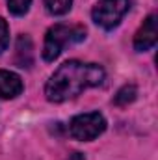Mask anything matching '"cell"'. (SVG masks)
Wrapping results in <instances>:
<instances>
[{
    "instance_id": "6da1fadb",
    "label": "cell",
    "mask_w": 158,
    "mask_h": 160,
    "mask_svg": "<svg viewBox=\"0 0 158 160\" xmlns=\"http://www.w3.org/2000/svg\"><path fill=\"white\" fill-rule=\"evenodd\" d=\"M106 73L97 63H84L78 60H69L62 63L54 75L45 84V97L50 102H65L78 97L87 88L101 86Z\"/></svg>"
},
{
    "instance_id": "7a4b0ae2",
    "label": "cell",
    "mask_w": 158,
    "mask_h": 160,
    "mask_svg": "<svg viewBox=\"0 0 158 160\" xmlns=\"http://www.w3.org/2000/svg\"><path fill=\"white\" fill-rule=\"evenodd\" d=\"M86 39V28L78 24H54L48 28L43 43V60L54 62L67 45Z\"/></svg>"
},
{
    "instance_id": "3957f363",
    "label": "cell",
    "mask_w": 158,
    "mask_h": 160,
    "mask_svg": "<svg viewBox=\"0 0 158 160\" xmlns=\"http://www.w3.org/2000/svg\"><path fill=\"white\" fill-rule=\"evenodd\" d=\"M104 130H106V119L99 112L75 116L69 123V134L73 140H78V142H91L99 138Z\"/></svg>"
},
{
    "instance_id": "277c9868",
    "label": "cell",
    "mask_w": 158,
    "mask_h": 160,
    "mask_svg": "<svg viewBox=\"0 0 158 160\" xmlns=\"http://www.w3.org/2000/svg\"><path fill=\"white\" fill-rule=\"evenodd\" d=\"M132 0H99L91 11L95 24L104 30H114L121 22V19L128 13Z\"/></svg>"
},
{
    "instance_id": "5b68a950",
    "label": "cell",
    "mask_w": 158,
    "mask_h": 160,
    "mask_svg": "<svg viewBox=\"0 0 158 160\" xmlns=\"http://www.w3.org/2000/svg\"><path fill=\"white\" fill-rule=\"evenodd\" d=\"M156 39H158V28H156V15L151 13L143 24L140 26V30L136 32L134 36V48L138 52H145L149 48H153L156 45Z\"/></svg>"
},
{
    "instance_id": "8992f818",
    "label": "cell",
    "mask_w": 158,
    "mask_h": 160,
    "mask_svg": "<svg viewBox=\"0 0 158 160\" xmlns=\"http://www.w3.org/2000/svg\"><path fill=\"white\" fill-rule=\"evenodd\" d=\"M24 86L17 73L0 69V99H15L22 93Z\"/></svg>"
},
{
    "instance_id": "52a82bcc",
    "label": "cell",
    "mask_w": 158,
    "mask_h": 160,
    "mask_svg": "<svg viewBox=\"0 0 158 160\" xmlns=\"http://www.w3.org/2000/svg\"><path fill=\"white\" fill-rule=\"evenodd\" d=\"M32 50H34V47H32L30 38L28 36H19V39H17V58H15L19 67H30L32 65V56H34Z\"/></svg>"
},
{
    "instance_id": "ba28073f",
    "label": "cell",
    "mask_w": 158,
    "mask_h": 160,
    "mask_svg": "<svg viewBox=\"0 0 158 160\" xmlns=\"http://www.w3.org/2000/svg\"><path fill=\"white\" fill-rule=\"evenodd\" d=\"M136 97H138V88H136L134 84H125L117 93H116L114 104H116V106H126V104L134 102Z\"/></svg>"
},
{
    "instance_id": "9c48e42d",
    "label": "cell",
    "mask_w": 158,
    "mask_h": 160,
    "mask_svg": "<svg viewBox=\"0 0 158 160\" xmlns=\"http://www.w3.org/2000/svg\"><path fill=\"white\" fill-rule=\"evenodd\" d=\"M73 6V0H45V8L50 15H65Z\"/></svg>"
},
{
    "instance_id": "30bf717a",
    "label": "cell",
    "mask_w": 158,
    "mask_h": 160,
    "mask_svg": "<svg viewBox=\"0 0 158 160\" xmlns=\"http://www.w3.org/2000/svg\"><path fill=\"white\" fill-rule=\"evenodd\" d=\"M30 6H32V0H7V9H9V13H13V15H17V17L26 15L28 9H30Z\"/></svg>"
},
{
    "instance_id": "8fae6325",
    "label": "cell",
    "mask_w": 158,
    "mask_h": 160,
    "mask_svg": "<svg viewBox=\"0 0 158 160\" xmlns=\"http://www.w3.org/2000/svg\"><path fill=\"white\" fill-rule=\"evenodd\" d=\"M7 45H9V26L0 17V54L7 48Z\"/></svg>"
},
{
    "instance_id": "7c38bea8",
    "label": "cell",
    "mask_w": 158,
    "mask_h": 160,
    "mask_svg": "<svg viewBox=\"0 0 158 160\" xmlns=\"http://www.w3.org/2000/svg\"><path fill=\"white\" fill-rule=\"evenodd\" d=\"M69 160H86V158H84V155H82V153H73Z\"/></svg>"
}]
</instances>
